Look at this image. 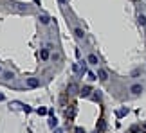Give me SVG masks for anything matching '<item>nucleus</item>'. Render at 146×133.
Listing matches in <instances>:
<instances>
[{
    "label": "nucleus",
    "mask_w": 146,
    "mask_h": 133,
    "mask_svg": "<svg viewBox=\"0 0 146 133\" xmlns=\"http://www.w3.org/2000/svg\"><path fill=\"white\" fill-rule=\"evenodd\" d=\"M25 85L29 88H38V86H40V79H38V77H27Z\"/></svg>",
    "instance_id": "obj_1"
},
{
    "label": "nucleus",
    "mask_w": 146,
    "mask_h": 133,
    "mask_svg": "<svg viewBox=\"0 0 146 133\" xmlns=\"http://www.w3.org/2000/svg\"><path fill=\"white\" fill-rule=\"evenodd\" d=\"M130 92L133 93V95H139V93L143 92V85H132L130 86Z\"/></svg>",
    "instance_id": "obj_2"
},
{
    "label": "nucleus",
    "mask_w": 146,
    "mask_h": 133,
    "mask_svg": "<svg viewBox=\"0 0 146 133\" xmlns=\"http://www.w3.org/2000/svg\"><path fill=\"white\" fill-rule=\"evenodd\" d=\"M87 61H88V65H98V63H99V59H98V56H96V54H88Z\"/></svg>",
    "instance_id": "obj_3"
},
{
    "label": "nucleus",
    "mask_w": 146,
    "mask_h": 133,
    "mask_svg": "<svg viewBox=\"0 0 146 133\" xmlns=\"http://www.w3.org/2000/svg\"><path fill=\"white\" fill-rule=\"evenodd\" d=\"M98 77H99L101 81H106V79H108V74H106V70L101 68V70H98Z\"/></svg>",
    "instance_id": "obj_4"
},
{
    "label": "nucleus",
    "mask_w": 146,
    "mask_h": 133,
    "mask_svg": "<svg viewBox=\"0 0 146 133\" xmlns=\"http://www.w3.org/2000/svg\"><path fill=\"white\" fill-rule=\"evenodd\" d=\"M40 56H42V59H43V61H45V59H49V49H42Z\"/></svg>",
    "instance_id": "obj_5"
},
{
    "label": "nucleus",
    "mask_w": 146,
    "mask_h": 133,
    "mask_svg": "<svg viewBox=\"0 0 146 133\" xmlns=\"http://www.w3.org/2000/svg\"><path fill=\"white\" fill-rule=\"evenodd\" d=\"M74 34H76V38H83V36H85V32H83L80 27H76V29H74Z\"/></svg>",
    "instance_id": "obj_6"
},
{
    "label": "nucleus",
    "mask_w": 146,
    "mask_h": 133,
    "mask_svg": "<svg viewBox=\"0 0 146 133\" xmlns=\"http://www.w3.org/2000/svg\"><path fill=\"white\" fill-rule=\"evenodd\" d=\"M90 92H92V90H90V86H85V88L81 90V95H83V97H87V95H88Z\"/></svg>",
    "instance_id": "obj_7"
},
{
    "label": "nucleus",
    "mask_w": 146,
    "mask_h": 133,
    "mask_svg": "<svg viewBox=\"0 0 146 133\" xmlns=\"http://www.w3.org/2000/svg\"><path fill=\"white\" fill-rule=\"evenodd\" d=\"M40 22H42L43 25H47V24H49V16H47V14H42V16H40Z\"/></svg>",
    "instance_id": "obj_8"
},
{
    "label": "nucleus",
    "mask_w": 146,
    "mask_h": 133,
    "mask_svg": "<svg viewBox=\"0 0 146 133\" xmlns=\"http://www.w3.org/2000/svg\"><path fill=\"white\" fill-rule=\"evenodd\" d=\"M139 24H141V25H146V14H139Z\"/></svg>",
    "instance_id": "obj_9"
},
{
    "label": "nucleus",
    "mask_w": 146,
    "mask_h": 133,
    "mask_svg": "<svg viewBox=\"0 0 146 133\" xmlns=\"http://www.w3.org/2000/svg\"><path fill=\"white\" fill-rule=\"evenodd\" d=\"M2 76L5 77V79H13V77H15V74H13V72H4Z\"/></svg>",
    "instance_id": "obj_10"
},
{
    "label": "nucleus",
    "mask_w": 146,
    "mask_h": 133,
    "mask_svg": "<svg viewBox=\"0 0 146 133\" xmlns=\"http://www.w3.org/2000/svg\"><path fill=\"white\" fill-rule=\"evenodd\" d=\"M88 79H90V81H96V79H98V76H96V74H92V72H88Z\"/></svg>",
    "instance_id": "obj_11"
},
{
    "label": "nucleus",
    "mask_w": 146,
    "mask_h": 133,
    "mask_svg": "<svg viewBox=\"0 0 146 133\" xmlns=\"http://www.w3.org/2000/svg\"><path fill=\"white\" fill-rule=\"evenodd\" d=\"M38 113H40V115H45L47 110H45V108H38Z\"/></svg>",
    "instance_id": "obj_12"
},
{
    "label": "nucleus",
    "mask_w": 146,
    "mask_h": 133,
    "mask_svg": "<svg viewBox=\"0 0 146 133\" xmlns=\"http://www.w3.org/2000/svg\"><path fill=\"white\" fill-rule=\"evenodd\" d=\"M49 124H50V126H52V128H54V126L58 124V120H56V119H50V122H49Z\"/></svg>",
    "instance_id": "obj_13"
},
{
    "label": "nucleus",
    "mask_w": 146,
    "mask_h": 133,
    "mask_svg": "<svg viewBox=\"0 0 146 133\" xmlns=\"http://www.w3.org/2000/svg\"><path fill=\"white\" fill-rule=\"evenodd\" d=\"M74 133H85V131H83L81 128H76V131H74Z\"/></svg>",
    "instance_id": "obj_14"
},
{
    "label": "nucleus",
    "mask_w": 146,
    "mask_h": 133,
    "mask_svg": "<svg viewBox=\"0 0 146 133\" xmlns=\"http://www.w3.org/2000/svg\"><path fill=\"white\" fill-rule=\"evenodd\" d=\"M2 99H4V95H2V93H0V101H2Z\"/></svg>",
    "instance_id": "obj_15"
},
{
    "label": "nucleus",
    "mask_w": 146,
    "mask_h": 133,
    "mask_svg": "<svg viewBox=\"0 0 146 133\" xmlns=\"http://www.w3.org/2000/svg\"><path fill=\"white\" fill-rule=\"evenodd\" d=\"M0 74H2V66H0Z\"/></svg>",
    "instance_id": "obj_16"
},
{
    "label": "nucleus",
    "mask_w": 146,
    "mask_h": 133,
    "mask_svg": "<svg viewBox=\"0 0 146 133\" xmlns=\"http://www.w3.org/2000/svg\"><path fill=\"white\" fill-rule=\"evenodd\" d=\"M56 133H61V131H56Z\"/></svg>",
    "instance_id": "obj_17"
}]
</instances>
